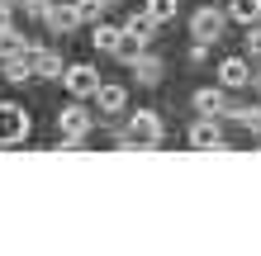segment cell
I'll return each mask as SVG.
<instances>
[{"label":"cell","instance_id":"cell-1","mask_svg":"<svg viewBox=\"0 0 261 256\" xmlns=\"http://www.w3.org/2000/svg\"><path fill=\"white\" fill-rule=\"evenodd\" d=\"M90 128H95V114H90L81 100H71V104H62V109H57V133H62L67 147H76L81 138H90Z\"/></svg>","mask_w":261,"mask_h":256},{"label":"cell","instance_id":"cell-2","mask_svg":"<svg viewBox=\"0 0 261 256\" xmlns=\"http://www.w3.org/2000/svg\"><path fill=\"white\" fill-rule=\"evenodd\" d=\"M29 133H34V119H29L24 104L0 100V147H19Z\"/></svg>","mask_w":261,"mask_h":256},{"label":"cell","instance_id":"cell-3","mask_svg":"<svg viewBox=\"0 0 261 256\" xmlns=\"http://www.w3.org/2000/svg\"><path fill=\"white\" fill-rule=\"evenodd\" d=\"M128 147H157L162 138H166V124H162V114L157 109H138V114H128Z\"/></svg>","mask_w":261,"mask_h":256},{"label":"cell","instance_id":"cell-4","mask_svg":"<svg viewBox=\"0 0 261 256\" xmlns=\"http://www.w3.org/2000/svg\"><path fill=\"white\" fill-rule=\"evenodd\" d=\"M228 29V10H214V5H199L190 14V38H204V43H219Z\"/></svg>","mask_w":261,"mask_h":256},{"label":"cell","instance_id":"cell-5","mask_svg":"<svg viewBox=\"0 0 261 256\" xmlns=\"http://www.w3.org/2000/svg\"><path fill=\"white\" fill-rule=\"evenodd\" d=\"M57 81H62V86L71 90L76 100H86V95H95V86H100V71L90 67V62H71V67H62V76H57Z\"/></svg>","mask_w":261,"mask_h":256},{"label":"cell","instance_id":"cell-6","mask_svg":"<svg viewBox=\"0 0 261 256\" xmlns=\"http://www.w3.org/2000/svg\"><path fill=\"white\" fill-rule=\"evenodd\" d=\"M190 147H199V152H219L223 147V128H219V114H204V119H195L190 124Z\"/></svg>","mask_w":261,"mask_h":256},{"label":"cell","instance_id":"cell-7","mask_svg":"<svg viewBox=\"0 0 261 256\" xmlns=\"http://www.w3.org/2000/svg\"><path fill=\"white\" fill-rule=\"evenodd\" d=\"M43 24H48V34H57V38H67L71 29H81V19H76V5H71V0H53L48 14H43Z\"/></svg>","mask_w":261,"mask_h":256},{"label":"cell","instance_id":"cell-8","mask_svg":"<svg viewBox=\"0 0 261 256\" xmlns=\"http://www.w3.org/2000/svg\"><path fill=\"white\" fill-rule=\"evenodd\" d=\"M90 100H95V114H124V109H128V90L119 86V81H110V86L100 81Z\"/></svg>","mask_w":261,"mask_h":256},{"label":"cell","instance_id":"cell-9","mask_svg":"<svg viewBox=\"0 0 261 256\" xmlns=\"http://www.w3.org/2000/svg\"><path fill=\"white\" fill-rule=\"evenodd\" d=\"M29 71H34V81H57V76H62V57L38 43V48L29 52Z\"/></svg>","mask_w":261,"mask_h":256},{"label":"cell","instance_id":"cell-10","mask_svg":"<svg viewBox=\"0 0 261 256\" xmlns=\"http://www.w3.org/2000/svg\"><path fill=\"white\" fill-rule=\"evenodd\" d=\"M219 86H223V90H242V86H252V67H247V57H223V62H219Z\"/></svg>","mask_w":261,"mask_h":256},{"label":"cell","instance_id":"cell-11","mask_svg":"<svg viewBox=\"0 0 261 256\" xmlns=\"http://www.w3.org/2000/svg\"><path fill=\"white\" fill-rule=\"evenodd\" d=\"M195 109L199 114H228V109H233V100H228L223 86H199L195 90Z\"/></svg>","mask_w":261,"mask_h":256},{"label":"cell","instance_id":"cell-12","mask_svg":"<svg viewBox=\"0 0 261 256\" xmlns=\"http://www.w3.org/2000/svg\"><path fill=\"white\" fill-rule=\"evenodd\" d=\"M128 67H133V76H138V86H157V81H162V57H152L147 48L138 52V57H133Z\"/></svg>","mask_w":261,"mask_h":256},{"label":"cell","instance_id":"cell-13","mask_svg":"<svg viewBox=\"0 0 261 256\" xmlns=\"http://www.w3.org/2000/svg\"><path fill=\"white\" fill-rule=\"evenodd\" d=\"M34 48H38V43L24 38L19 29H5V34H0V62H5V57H29Z\"/></svg>","mask_w":261,"mask_h":256},{"label":"cell","instance_id":"cell-14","mask_svg":"<svg viewBox=\"0 0 261 256\" xmlns=\"http://www.w3.org/2000/svg\"><path fill=\"white\" fill-rule=\"evenodd\" d=\"M119 38H124L119 24H95V29H90V48H95V52H114Z\"/></svg>","mask_w":261,"mask_h":256},{"label":"cell","instance_id":"cell-15","mask_svg":"<svg viewBox=\"0 0 261 256\" xmlns=\"http://www.w3.org/2000/svg\"><path fill=\"white\" fill-rule=\"evenodd\" d=\"M143 14L162 29V24H171L176 14H180V0H143Z\"/></svg>","mask_w":261,"mask_h":256},{"label":"cell","instance_id":"cell-16","mask_svg":"<svg viewBox=\"0 0 261 256\" xmlns=\"http://www.w3.org/2000/svg\"><path fill=\"white\" fill-rule=\"evenodd\" d=\"M119 29H124V34H128V38H138V43H143V48H147V43H152V34H157V24H152V19H147V14H143V10H138V14H128V19H124V24H119Z\"/></svg>","mask_w":261,"mask_h":256},{"label":"cell","instance_id":"cell-17","mask_svg":"<svg viewBox=\"0 0 261 256\" xmlns=\"http://www.w3.org/2000/svg\"><path fill=\"white\" fill-rule=\"evenodd\" d=\"M228 19H238V24H256L261 19V0H228Z\"/></svg>","mask_w":261,"mask_h":256},{"label":"cell","instance_id":"cell-18","mask_svg":"<svg viewBox=\"0 0 261 256\" xmlns=\"http://www.w3.org/2000/svg\"><path fill=\"white\" fill-rule=\"evenodd\" d=\"M0 71H5V81H10V86L34 81V71H29V57H5V62H0Z\"/></svg>","mask_w":261,"mask_h":256},{"label":"cell","instance_id":"cell-19","mask_svg":"<svg viewBox=\"0 0 261 256\" xmlns=\"http://www.w3.org/2000/svg\"><path fill=\"white\" fill-rule=\"evenodd\" d=\"M238 119L242 128H252V133H261V104H233V109H228Z\"/></svg>","mask_w":261,"mask_h":256},{"label":"cell","instance_id":"cell-20","mask_svg":"<svg viewBox=\"0 0 261 256\" xmlns=\"http://www.w3.org/2000/svg\"><path fill=\"white\" fill-rule=\"evenodd\" d=\"M71 5H76L81 24H100V14H105V0H71Z\"/></svg>","mask_w":261,"mask_h":256},{"label":"cell","instance_id":"cell-21","mask_svg":"<svg viewBox=\"0 0 261 256\" xmlns=\"http://www.w3.org/2000/svg\"><path fill=\"white\" fill-rule=\"evenodd\" d=\"M247 57H261V24H247V38H242Z\"/></svg>","mask_w":261,"mask_h":256},{"label":"cell","instance_id":"cell-22","mask_svg":"<svg viewBox=\"0 0 261 256\" xmlns=\"http://www.w3.org/2000/svg\"><path fill=\"white\" fill-rule=\"evenodd\" d=\"M48 5H53V0H19V10L29 14V19H43V14H48Z\"/></svg>","mask_w":261,"mask_h":256},{"label":"cell","instance_id":"cell-23","mask_svg":"<svg viewBox=\"0 0 261 256\" xmlns=\"http://www.w3.org/2000/svg\"><path fill=\"white\" fill-rule=\"evenodd\" d=\"M5 29H14V5L0 0V34H5Z\"/></svg>","mask_w":261,"mask_h":256},{"label":"cell","instance_id":"cell-24","mask_svg":"<svg viewBox=\"0 0 261 256\" xmlns=\"http://www.w3.org/2000/svg\"><path fill=\"white\" fill-rule=\"evenodd\" d=\"M252 86H256V95H261V76H252Z\"/></svg>","mask_w":261,"mask_h":256},{"label":"cell","instance_id":"cell-25","mask_svg":"<svg viewBox=\"0 0 261 256\" xmlns=\"http://www.w3.org/2000/svg\"><path fill=\"white\" fill-rule=\"evenodd\" d=\"M5 5H19V0H5Z\"/></svg>","mask_w":261,"mask_h":256},{"label":"cell","instance_id":"cell-26","mask_svg":"<svg viewBox=\"0 0 261 256\" xmlns=\"http://www.w3.org/2000/svg\"><path fill=\"white\" fill-rule=\"evenodd\" d=\"M105 5H114V0H105Z\"/></svg>","mask_w":261,"mask_h":256}]
</instances>
